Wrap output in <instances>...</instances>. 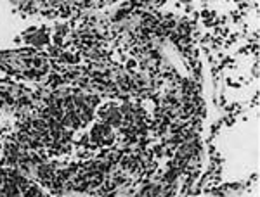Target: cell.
Wrapping results in <instances>:
<instances>
[{
    "label": "cell",
    "mask_w": 260,
    "mask_h": 197,
    "mask_svg": "<svg viewBox=\"0 0 260 197\" xmlns=\"http://www.w3.org/2000/svg\"><path fill=\"white\" fill-rule=\"evenodd\" d=\"M2 55L4 57H0V61L5 64L7 69H12L14 73H24L28 76H40L45 75L49 69L47 61L36 54H2Z\"/></svg>",
    "instance_id": "1"
}]
</instances>
